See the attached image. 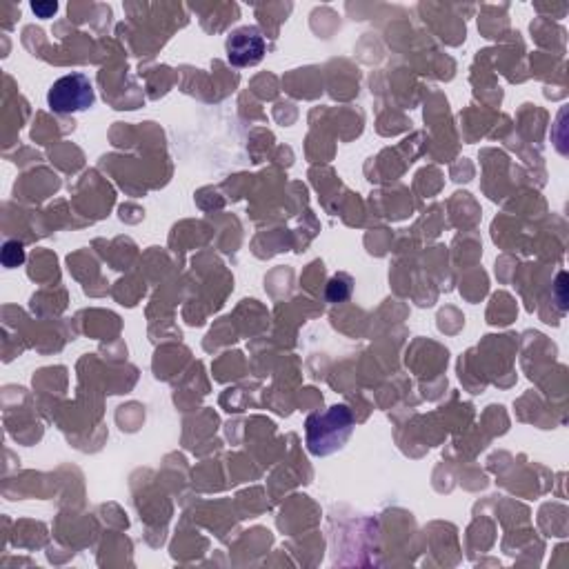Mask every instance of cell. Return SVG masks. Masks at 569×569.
Instances as JSON below:
<instances>
[{"instance_id": "5b68a950", "label": "cell", "mask_w": 569, "mask_h": 569, "mask_svg": "<svg viewBox=\"0 0 569 569\" xmlns=\"http://www.w3.org/2000/svg\"><path fill=\"white\" fill-rule=\"evenodd\" d=\"M32 9L38 18H52L58 12V5L56 3H32Z\"/></svg>"}, {"instance_id": "277c9868", "label": "cell", "mask_w": 569, "mask_h": 569, "mask_svg": "<svg viewBox=\"0 0 569 569\" xmlns=\"http://www.w3.org/2000/svg\"><path fill=\"white\" fill-rule=\"evenodd\" d=\"M25 261V252H23V245L21 243H7L3 249V263L5 267H18Z\"/></svg>"}, {"instance_id": "3957f363", "label": "cell", "mask_w": 569, "mask_h": 569, "mask_svg": "<svg viewBox=\"0 0 569 569\" xmlns=\"http://www.w3.org/2000/svg\"><path fill=\"white\" fill-rule=\"evenodd\" d=\"M265 54V38L258 27H241L227 38V58L236 67L256 65Z\"/></svg>"}, {"instance_id": "6da1fadb", "label": "cell", "mask_w": 569, "mask_h": 569, "mask_svg": "<svg viewBox=\"0 0 569 569\" xmlns=\"http://www.w3.org/2000/svg\"><path fill=\"white\" fill-rule=\"evenodd\" d=\"M352 429L354 416L345 405H334L323 414H312L305 423L307 449L314 456L334 454L347 443Z\"/></svg>"}, {"instance_id": "7a4b0ae2", "label": "cell", "mask_w": 569, "mask_h": 569, "mask_svg": "<svg viewBox=\"0 0 569 569\" xmlns=\"http://www.w3.org/2000/svg\"><path fill=\"white\" fill-rule=\"evenodd\" d=\"M94 101V85L85 74H69L58 78L47 92V105L56 114L85 112V109L94 105Z\"/></svg>"}]
</instances>
